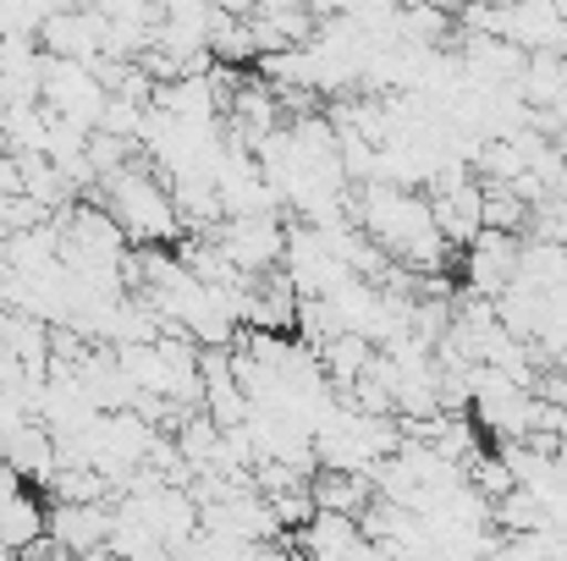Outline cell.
<instances>
[{
  "mask_svg": "<svg viewBox=\"0 0 567 561\" xmlns=\"http://www.w3.org/2000/svg\"><path fill=\"white\" fill-rule=\"evenodd\" d=\"M105 215L116 220V231L133 242V248H177L183 237V220H177V204H172V187L161 172L150 166H122L105 177Z\"/></svg>",
  "mask_w": 567,
  "mask_h": 561,
  "instance_id": "6da1fadb",
  "label": "cell"
},
{
  "mask_svg": "<svg viewBox=\"0 0 567 561\" xmlns=\"http://www.w3.org/2000/svg\"><path fill=\"white\" fill-rule=\"evenodd\" d=\"M215 248L254 281V276H270L276 264H281V253H287V226L276 220V209H265V215H226L215 231Z\"/></svg>",
  "mask_w": 567,
  "mask_h": 561,
  "instance_id": "7a4b0ae2",
  "label": "cell"
},
{
  "mask_svg": "<svg viewBox=\"0 0 567 561\" xmlns=\"http://www.w3.org/2000/svg\"><path fill=\"white\" fill-rule=\"evenodd\" d=\"M44 540L66 557H94L111 540V507L105 501H55L44 507Z\"/></svg>",
  "mask_w": 567,
  "mask_h": 561,
  "instance_id": "3957f363",
  "label": "cell"
},
{
  "mask_svg": "<svg viewBox=\"0 0 567 561\" xmlns=\"http://www.w3.org/2000/svg\"><path fill=\"white\" fill-rule=\"evenodd\" d=\"M463 276H468L463 292L496 303V298L518 281V237H507V231H480V237L463 248Z\"/></svg>",
  "mask_w": 567,
  "mask_h": 561,
  "instance_id": "277c9868",
  "label": "cell"
},
{
  "mask_svg": "<svg viewBox=\"0 0 567 561\" xmlns=\"http://www.w3.org/2000/svg\"><path fill=\"white\" fill-rule=\"evenodd\" d=\"M430 220H435V231H441L446 248H468L485 231V187L474 183V177L430 187Z\"/></svg>",
  "mask_w": 567,
  "mask_h": 561,
  "instance_id": "5b68a950",
  "label": "cell"
},
{
  "mask_svg": "<svg viewBox=\"0 0 567 561\" xmlns=\"http://www.w3.org/2000/svg\"><path fill=\"white\" fill-rule=\"evenodd\" d=\"M0 463L17 468L28 485H50V474H55V435L39 418H22L17 429L0 435Z\"/></svg>",
  "mask_w": 567,
  "mask_h": 561,
  "instance_id": "8992f818",
  "label": "cell"
},
{
  "mask_svg": "<svg viewBox=\"0 0 567 561\" xmlns=\"http://www.w3.org/2000/svg\"><path fill=\"white\" fill-rule=\"evenodd\" d=\"M309 496H315V512H342V518L359 523V512L375 501V485H370V474H331V468H320Z\"/></svg>",
  "mask_w": 567,
  "mask_h": 561,
  "instance_id": "52a82bcc",
  "label": "cell"
},
{
  "mask_svg": "<svg viewBox=\"0 0 567 561\" xmlns=\"http://www.w3.org/2000/svg\"><path fill=\"white\" fill-rule=\"evenodd\" d=\"M39 540H44V501H39L33 485H28V490H17V496L0 507V546H6L11 557H28Z\"/></svg>",
  "mask_w": 567,
  "mask_h": 561,
  "instance_id": "ba28073f",
  "label": "cell"
},
{
  "mask_svg": "<svg viewBox=\"0 0 567 561\" xmlns=\"http://www.w3.org/2000/svg\"><path fill=\"white\" fill-rule=\"evenodd\" d=\"M370 359H375V342H364L359 331H342V336H331V342L320 347V370H326V380H331L337 391H348L359 374L370 370Z\"/></svg>",
  "mask_w": 567,
  "mask_h": 561,
  "instance_id": "9c48e42d",
  "label": "cell"
},
{
  "mask_svg": "<svg viewBox=\"0 0 567 561\" xmlns=\"http://www.w3.org/2000/svg\"><path fill=\"white\" fill-rule=\"evenodd\" d=\"M502 557L507 561H567L563 529H524V534H502Z\"/></svg>",
  "mask_w": 567,
  "mask_h": 561,
  "instance_id": "30bf717a",
  "label": "cell"
},
{
  "mask_svg": "<svg viewBox=\"0 0 567 561\" xmlns=\"http://www.w3.org/2000/svg\"><path fill=\"white\" fill-rule=\"evenodd\" d=\"M529 226H535V237L563 242L567 248V198H546V204H535V209H529Z\"/></svg>",
  "mask_w": 567,
  "mask_h": 561,
  "instance_id": "8fae6325",
  "label": "cell"
},
{
  "mask_svg": "<svg viewBox=\"0 0 567 561\" xmlns=\"http://www.w3.org/2000/svg\"><path fill=\"white\" fill-rule=\"evenodd\" d=\"M402 6H430V11H446L452 0H402Z\"/></svg>",
  "mask_w": 567,
  "mask_h": 561,
  "instance_id": "7c38bea8",
  "label": "cell"
}]
</instances>
